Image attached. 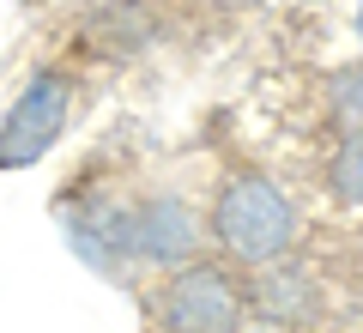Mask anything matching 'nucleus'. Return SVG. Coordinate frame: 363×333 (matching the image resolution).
<instances>
[{"label": "nucleus", "mask_w": 363, "mask_h": 333, "mask_svg": "<svg viewBox=\"0 0 363 333\" xmlns=\"http://www.w3.org/2000/svg\"><path fill=\"white\" fill-rule=\"evenodd\" d=\"M327 194L345 212H363V133L333 140V152H327Z\"/></svg>", "instance_id": "9"}, {"label": "nucleus", "mask_w": 363, "mask_h": 333, "mask_svg": "<svg viewBox=\"0 0 363 333\" xmlns=\"http://www.w3.org/2000/svg\"><path fill=\"white\" fill-rule=\"evenodd\" d=\"M321 315V285L309 279L303 267L279 261V267H260L248 273V321L272 333H297Z\"/></svg>", "instance_id": "6"}, {"label": "nucleus", "mask_w": 363, "mask_h": 333, "mask_svg": "<svg viewBox=\"0 0 363 333\" xmlns=\"http://www.w3.org/2000/svg\"><path fill=\"white\" fill-rule=\"evenodd\" d=\"M145 333H157V327H145Z\"/></svg>", "instance_id": "12"}, {"label": "nucleus", "mask_w": 363, "mask_h": 333, "mask_svg": "<svg viewBox=\"0 0 363 333\" xmlns=\"http://www.w3.org/2000/svg\"><path fill=\"white\" fill-rule=\"evenodd\" d=\"M157 37H164L157 0H104V6H91L85 31H79V43H85L91 55H109V61H133V55H145Z\"/></svg>", "instance_id": "7"}, {"label": "nucleus", "mask_w": 363, "mask_h": 333, "mask_svg": "<svg viewBox=\"0 0 363 333\" xmlns=\"http://www.w3.org/2000/svg\"><path fill=\"white\" fill-rule=\"evenodd\" d=\"M73 103H79V79L67 61H49L25 79L6 116H0V170H30L61 146V133L73 128Z\"/></svg>", "instance_id": "3"}, {"label": "nucleus", "mask_w": 363, "mask_h": 333, "mask_svg": "<svg viewBox=\"0 0 363 333\" xmlns=\"http://www.w3.org/2000/svg\"><path fill=\"white\" fill-rule=\"evenodd\" d=\"M321 128L327 140L363 133V61H345L321 79Z\"/></svg>", "instance_id": "8"}, {"label": "nucleus", "mask_w": 363, "mask_h": 333, "mask_svg": "<svg viewBox=\"0 0 363 333\" xmlns=\"http://www.w3.org/2000/svg\"><path fill=\"white\" fill-rule=\"evenodd\" d=\"M351 37H357V49H363V0H351Z\"/></svg>", "instance_id": "10"}, {"label": "nucleus", "mask_w": 363, "mask_h": 333, "mask_svg": "<svg viewBox=\"0 0 363 333\" xmlns=\"http://www.w3.org/2000/svg\"><path fill=\"white\" fill-rule=\"evenodd\" d=\"M140 297L157 333H242L248 327V273L218 255L157 273Z\"/></svg>", "instance_id": "2"}, {"label": "nucleus", "mask_w": 363, "mask_h": 333, "mask_svg": "<svg viewBox=\"0 0 363 333\" xmlns=\"http://www.w3.org/2000/svg\"><path fill=\"white\" fill-rule=\"evenodd\" d=\"M128 255H133L140 279H157V273H176L188 261L212 255L206 249V212L176 188L128 194Z\"/></svg>", "instance_id": "4"}, {"label": "nucleus", "mask_w": 363, "mask_h": 333, "mask_svg": "<svg viewBox=\"0 0 363 333\" xmlns=\"http://www.w3.org/2000/svg\"><path fill=\"white\" fill-rule=\"evenodd\" d=\"M303 243V212L267 170H230L206 200V249L242 273L279 267Z\"/></svg>", "instance_id": "1"}, {"label": "nucleus", "mask_w": 363, "mask_h": 333, "mask_svg": "<svg viewBox=\"0 0 363 333\" xmlns=\"http://www.w3.org/2000/svg\"><path fill=\"white\" fill-rule=\"evenodd\" d=\"M242 333H272V327H255V321H248V327H242Z\"/></svg>", "instance_id": "11"}, {"label": "nucleus", "mask_w": 363, "mask_h": 333, "mask_svg": "<svg viewBox=\"0 0 363 333\" xmlns=\"http://www.w3.org/2000/svg\"><path fill=\"white\" fill-rule=\"evenodd\" d=\"M61 236L91 273L121 285H140L128 255V194H109V188H79L73 206L61 200Z\"/></svg>", "instance_id": "5"}]
</instances>
